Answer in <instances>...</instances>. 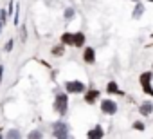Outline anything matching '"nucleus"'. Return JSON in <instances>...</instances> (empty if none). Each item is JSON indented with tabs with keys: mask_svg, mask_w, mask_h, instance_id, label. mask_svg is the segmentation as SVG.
Wrapping results in <instances>:
<instances>
[{
	"mask_svg": "<svg viewBox=\"0 0 153 139\" xmlns=\"http://www.w3.org/2000/svg\"><path fill=\"white\" fill-rule=\"evenodd\" d=\"M67 107H68V98H67V94H59V96L56 98V101H54V108H56L59 114H65V112H67Z\"/></svg>",
	"mask_w": 153,
	"mask_h": 139,
	"instance_id": "nucleus-1",
	"label": "nucleus"
},
{
	"mask_svg": "<svg viewBox=\"0 0 153 139\" xmlns=\"http://www.w3.org/2000/svg\"><path fill=\"white\" fill-rule=\"evenodd\" d=\"M149 81H151V72H144V74L140 76V83H142V89H144V92H146V94L153 96V89L149 87Z\"/></svg>",
	"mask_w": 153,
	"mask_h": 139,
	"instance_id": "nucleus-2",
	"label": "nucleus"
},
{
	"mask_svg": "<svg viewBox=\"0 0 153 139\" xmlns=\"http://www.w3.org/2000/svg\"><path fill=\"white\" fill-rule=\"evenodd\" d=\"M52 132H54V135L59 137V139H63V137L68 135V130H67V125H65V123H56Z\"/></svg>",
	"mask_w": 153,
	"mask_h": 139,
	"instance_id": "nucleus-3",
	"label": "nucleus"
},
{
	"mask_svg": "<svg viewBox=\"0 0 153 139\" xmlns=\"http://www.w3.org/2000/svg\"><path fill=\"white\" fill-rule=\"evenodd\" d=\"M101 108H103L105 114H115V112H117V105H115L112 99H105V101L101 103Z\"/></svg>",
	"mask_w": 153,
	"mask_h": 139,
	"instance_id": "nucleus-4",
	"label": "nucleus"
},
{
	"mask_svg": "<svg viewBox=\"0 0 153 139\" xmlns=\"http://www.w3.org/2000/svg\"><path fill=\"white\" fill-rule=\"evenodd\" d=\"M67 90L68 92H83L85 85L81 81H70V83H67Z\"/></svg>",
	"mask_w": 153,
	"mask_h": 139,
	"instance_id": "nucleus-5",
	"label": "nucleus"
},
{
	"mask_svg": "<svg viewBox=\"0 0 153 139\" xmlns=\"http://www.w3.org/2000/svg\"><path fill=\"white\" fill-rule=\"evenodd\" d=\"M139 110H140V114H142V116H149V114L153 112V105H151V101H144V103L140 105V108H139Z\"/></svg>",
	"mask_w": 153,
	"mask_h": 139,
	"instance_id": "nucleus-6",
	"label": "nucleus"
},
{
	"mask_svg": "<svg viewBox=\"0 0 153 139\" xmlns=\"http://www.w3.org/2000/svg\"><path fill=\"white\" fill-rule=\"evenodd\" d=\"M83 56H85V61H87V63H92V61L96 60V52H94V49H92V47H88V49L85 51V54H83Z\"/></svg>",
	"mask_w": 153,
	"mask_h": 139,
	"instance_id": "nucleus-7",
	"label": "nucleus"
},
{
	"mask_svg": "<svg viewBox=\"0 0 153 139\" xmlns=\"http://www.w3.org/2000/svg\"><path fill=\"white\" fill-rule=\"evenodd\" d=\"M103 135H105V132H103L101 126H96L94 130L88 132V137H94V139H99V137H103Z\"/></svg>",
	"mask_w": 153,
	"mask_h": 139,
	"instance_id": "nucleus-8",
	"label": "nucleus"
},
{
	"mask_svg": "<svg viewBox=\"0 0 153 139\" xmlns=\"http://www.w3.org/2000/svg\"><path fill=\"white\" fill-rule=\"evenodd\" d=\"M106 90H108V94H121V96H123V90L117 89V83H115V81H110L108 87H106Z\"/></svg>",
	"mask_w": 153,
	"mask_h": 139,
	"instance_id": "nucleus-9",
	"label": "nucleus"
},
{
	"mask_svg": "<svg viewBox=\"0 0 153 139\" xmlns=\"http://www.w3.org/2000/svg\"><path fill=\"white\" fill-rule=\"evenodd\" d=\"M97 98H99V92H97V90H90V92H87V96H85L87 103H90V105H92Z\"/></svg>",
	"mask_w": 153,
	"mask_h": 139,
	"instance_id": "nucleus-10",
	"label": "nucleus"
},
{
	"mask_svg": "<svg viewBox=\"0 0 153 139\" xmlns=\"http://www.w3.org/2000/svg\"><path fill=\"white\" fill-rule=\"evenodd\" d=\"M85 43V34L83 33H78V34H74V45H83Z\"/></svg>",
	"mask_w": 153,
	"mask_h": 139,
	"instance_id": "nucleus-11",
	"label": "nucleus"
},
{
	"mask_svg": "<svg viewBox=\"0 0 153 139\" xmlns=\"http://www.w3.org/2000/svg\"><path fill=\"white\" fill-rule=\"evenodd\" d=\"M142 11H144V6H142L140 2H137V6H135V9H133V18H140V16H142Z\"/></svg>",
	"mask_w": 153,
	"mask_h": 139,
	"instance_id": "nucleus-12",
	"label": "nucleus"
},
{
	"mask_svg": "<svg viewBox=\"0 0 153 139\" xmlns=\"http://www.w3.org/2000/svg\"><path fill=\"white\" fill-rule=\"evenodd\" d=\"M61 43H63V45H65V43H74V34L65 33V34L61 36Z\"/></svg>",
	"mask_w": 153,
	"mask_h": 139,
	"instance_id": "nucleus-13",
	"label": "nucleus"
},
{
	"mask_svg": "<svg viewBox=\"0 0 153 139\" xmlns=\"http://www.w3.org/2000/svg\"><path fill=\"white\" fill-rule=\"evenodd\" d=\"M6 15H7V11L0 9V31H2V27H4V24H6Z\"/></svg>",
	"mask_w": 153,
	"mask_h": 139,
	"instance_id": "nucleus-14",
	"label": "nucleus"
},
{
	"mask_svg": "<svg viewBox=\"0 0 153 139\" xmlns=\"http://www.w3.org/2000/svg\"><path fill=\"white\" fill-rule=\"evenodd\" d=\"M29 137H31V139H34V137L38 139V137H42V132H38V130H34V132H31V134H29Z\"/></svg>",
	"mask_w": 153,
	"mask_h": 139,
	"instance_id": "nucleus-15",
	"label": "nucleus"
},
{
	"mask_svg": "<svg viewBox=\"0 0 153 139\" xmlns=\"http://www.w3.org/2000/svg\"><path fill=\"white\" fill-rule=\"evenodd\" d=\"M65 16H67V18H72V16H74V9H67V11H65Z\"/></svg>",
	"mask_w": 153,
	"mask_h": 139,
	"instance_id": "nucleus-16",
	"label": "nucleus"
},
{
	"mask_svg": "<svg viewBox=\"0 0 153 139\" xmlns=\"http://www.w3.org/2000/svg\"><path fill=\"white\" fill-rule=\"evenodd\" d=\"M52 52H54V54H58V56H59V54H61V52H63V47H54V49H52Z\"/></svg>",
	"mask_w": 153,
	"mask_h": 139,
	"instance_id": "nucleus-17",
	"label": "nucleus"
},
{
	"mask_svg": "<svg viewBox=\"0 0 153 139\" xmlns=\"http://www.w3.org/2000/svg\"><path fill=\"white\" fill-rule=\"evenodd\" d=\"M20 134L16 132V130H11V132H7V137H18Z\"/></svg>",
	"mask_w": 153,
	"mask_h": 139,
	"instance_id": "nucleus-18",
	"label": "nucleus"
},
{
	"mask_svg": "<svg viewBox=\"0 0 153 139\" xmlns=\"http://www.w3.org/2000/svg\"><path fill=\"white\" fill-rule=\"evenodd\" d=\"M133 128H137V130H144V125L139 121V123H135V125H133Z\"/></svg>",
	"mask_w": 153,
	"mask_h": 139,
	"instance_id": "nucleus-19",
	"label": "nucleus"
},
{
	"mask_svg": "<svg viewBox=\"0 0 153 139\" xmlns=\"http://www.w3.org/2000/svg\"><path fill=\"white\" fill-rule=\"evenodd\" d=\"M11 49H13V43H11V42H9V43H7V45H6V51H11Z\"/></svg>",
	"mask_w": 153,
	"mask_h": 139,
	"instance_id": "nucleus-20",
	"label": "nucleus"
},
{
	"mask_svg": "<svg viewBox=\"0 0 153 139\" xmlns=\"http://www.w3.org/2000/svg\"><path fill=\"white\" fill-rule=\"evenodd\" d=\"M2 72H4V67L0 65V80H2Z\"/></svg>",
	"mask_w": 153,
	"mask_h": 139,
	"instance_id": "nucleus-21",
	"label": "nucleus"
},
{
	"mask_svg": "<svg viewBox=\"0 0 153 139\" xmlns=\"http://www.w3.org/2000/svg\"><path fill=\"white\" fill-rule=\"evenodd\" d=\"M131 2H139V0H131Z\"/></svg>",
	"mask_w": 153,
	"mask_h": 139,
	"instance_id": "nucleus-22",
	"label": "nucleus"
},
{
	"mask_svg": "<svg viewBox=\"0 0 153 139\" xmlns=\"http://www.w3.org/2000/svg\"><path fill=\"white\" fill-rule=\"evenodd\" d=\"M149 2H153V0H149Z\"/></svg>",
	"mask_w": 153,
	"mask_h": 139,
	"instance_id": "nucleus-23",
	"label": "nucleus"
},
{
	"mask_svg": "<svg viewBox=\"0 0 153 139\" xmlns=\"http://www.w3.org/2000/svg\"><path fill=\"white\" fill-rule=\"evenodd\" d=\"M0 137H2V135H0Z\"/></svg>",
	"mask_w": 153,
	"mask_h": 139,
	"instance_id": "nucleus-24",
	"label": "nucleus"
}]
</instances>
